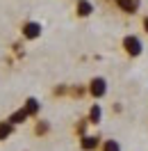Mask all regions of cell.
Here are the masks:
<instances>
[{"mask_svg": "<svg viewBox=\"0 0 148 151\" xmlns=\"http://www.w3.org/2000/svg\"><path fill=\"white\" fill-rule=\"evenodd\" d=\"M123 50L130 57H139L144 53V44H141V39L137 35H128V37H123Z\"/></svg>", "mask_w": 148, "mask_h": 151, "instance_id": "obj_1", "label": "cell"}, {"mask_svg": "<svg viewBox=\"0 0 148 151\" xmlns=\"http://www.w3.org/2000/svg\"><path fill=\"white\" fill-rule=\"evenodd\" d=\"M89 94L98 101V99H102V96L107 94V80L105 78H100V76H96V78H91V83H89Z\"/></svg>", "mask_w": 148, "mask_h": 151, "instance_id": "obj_2", "label": "cell"}, {"mask_svg": "<svg viewBox=\"0 0 148 151\" xmlns=\"http://www.w3.org/2000/svg\"><path fill=\"white\" fill-rule=\"evenodd\" d=\"M100 144L102 142L98 135H84V137H80V149L82 151H98Z\"/></svg>", "mask_w": 148, "mask_h": 151, "instance_id": "obj_3", "label": "cell"}, {"mask_svg": "<svg viewBox=\"0 0 148 151\" xmlns=\"http://www.w3.org/2000/svg\"><path fill=\"white\" fill-rule=\"evenodd\" d=\"M23 37L25 39H39L41 37V23H37V21L23 23Z\"/></svg>", "mask_w": 148, "mask_h": 151, "instance_id": "obj_4", "label": "cell"}, {"mask_svg": "<svg viewBox=\"0 0 148 151\" xmlns=\"http://www.w3.org/2000/svg\"><path fill=\"white\" fill-rule=\"evenodd\" d=\"M114 5L125 14H137L141 7V0H114Z\"/></svg>", "mask_w": 148, "mask_h": 151, "instance_id": "obj_5", "label": "cell"}, {"mask_svg": "<svg viewBox=\"0 0 148 151\" xmlns=\"http://www.w3.org/2000/svg\"><path fill=\"white\" fill-rule=\"evenodd\" d=\"M91 12H93V5L89 2V0H78V2H75V14H78L80 19L91 16Z\"/></svg>", "mask_w": 148, "mask_h": 151, "instance_id": "obj_6", "label": "cell"}, {"mask_svg": "<svg viewBox=\"0 0 148 151\" xmlns=\"http://www.w3.org/2000/svg\"><path fill=\"white\" fill-rule=\"evenodd\" d=\"M30 119V114L25 112V108H18L16 112H11L9 117H7V122L11 124V126H18V124H23V122H28Z\"/></svg>", "mask_w": 148, "mask_h": 151, "instance_id": "obj_7", "label": "cell"}, {"mask_svg": "<svg viewBox=\"0 0 148 151\" xmlns=\"http://www.w3.org/2000/svg\"><path fill=\"white\" fill-rule=\"evenodd\" d=\"M87 119H89V124H93V126H98V124H100V119H102V108H100V103H93L91 108H89Z\"/></svg>", "mask_w": 148, "mask_h": 151, "instance_id": "obj_8", "label": "cell"}, {"mask_svg": "<svg viewBox=\"0 0 148 151\" xmlns=\"http://www.w3.org/2000/svg\"><path fill=\"white\" fill-rule=\"evenodd\" d=\"M23 108H25V112H28L30 117H37V114H39V110H41V103H39L34 96H30L28 101L23 103Z\"/></svg>", "mask_w": 148, "mask_h": 151, "instance_id": "obj_9", "label": "cell"}, {"mask_svg": "<svg viewBox=\"0 0 148 151\" xmlns=\"http://www.w3.org/2000/svg\"><path fill=\"white\" fill-rule=\"evenodd\" d=\"M46 133H50V124L46 119H39L34 124V135H46Z\"/></svg>", "mask_w": 148, "mask_h": 151, "instance_id": "obj_10", "label": "cell"}, {"mask_svg": "<svg viewBox=\"0 0 148 151\" xmlns=\"http://www.w3.org/2000/svg\"><path fill=\"white\" fill-rule=\"evenodd\" d=\"M11 133H14V126H11L7 119H5V122H0V140H7Z\"/></svg>", "mask_w": 148, "mask_h": 151, "instance_id": "obj_11", "label": "cell"}, {"mask_svg": "<svg viewBox=\"0 0 148 151\" xmlns=\"http://www.w3.org/2000/svg\"><path fill=\"white\" fill-rule=\"evenodd\" d=\"M100 151H121V144L116 140H102Z\"/></svg>", "mask_w": 148, "mask_h": 151, "instance_id": "obj_12", "label": "cell"}, {"mask_svg": "<svg viewBox=\"0 0 148 151\" xmlns=\"http://www.w3.org/2000/svg\"><path fill=\"white\" fill-rule=\"evenodd\" d=\"M87 92H89V89H87V87H82V85H71V89H68V94L73 96V99H82Z\"/></svg>", "mask_w": 148, "mask_h": 151, "instance_id": "obj_13", "label": "cell"}, {"mask_svg": "<svg viewBox=\"0 0 148 151\" xmlns=\"http://www.w3.org/2000/svg\"><path fill=\"white\" fill-rule=\"evenodd\" d=\"M87 126H89V119H80V122L75 124V135H78V137H84V135H87Z\"/></svg>", "mask_w": 148, "mask_h": 151, "instance_id": "obj_14", "label": "cell"}, {"mask_svg": "<svg viewBox=\"0 0 148 151\" xmlns=\"http://www.w3.org/2000/svg\"><path fill=\"white\" fill-rule=\"evenodd\" d=\"M68 89H71V85H57L55 89H53V94H55V96H66V94H68Z\"/></svg>", "mask_w": 148, "mask_h": 151, "instance_id": "obj_15", "label": "cell"}, {"mask_svg": "<svg viewBox=\"0 0 148 151\" xmlns=\"http://www.w3.org/2000/svg\"><path fill=\"white\" fill-rule=\"evenodd\" d=\"M141 25H144V30L148 32V16H144V23H141Z\"/></svg>", "mask_w": 148, "mask_h": 151, "instance_id": "obj_16", "label": "cell"}]
</instances>
